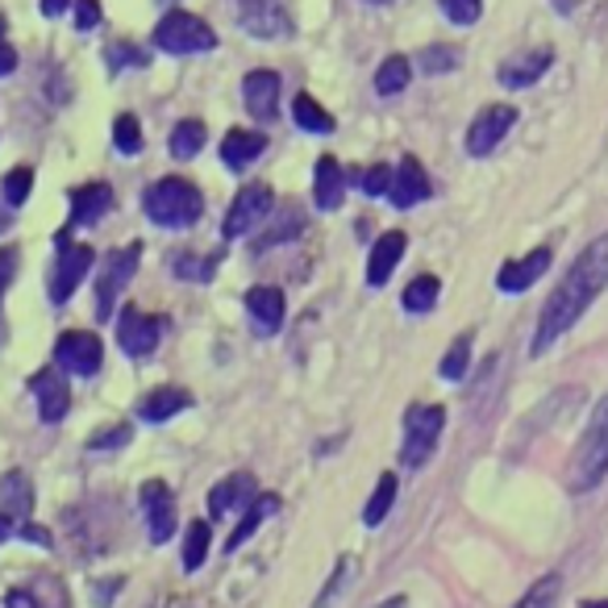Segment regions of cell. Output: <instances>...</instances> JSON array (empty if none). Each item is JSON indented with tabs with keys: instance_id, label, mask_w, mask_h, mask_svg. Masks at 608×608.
I'll use <instances>...</instances> for the list:
<instances>
[{
	"instance_id": "6da1fadb",
	"label": "cell",
	"mask_w": 608,
	"mask_h": 608,
	"mask_svg": "<svg viewBox=\"0 0 608 608\" xmlns=\"http://www.w3.org/2000/svg\"><path fill=\"white\" fill-rule=\"evenodd\" d=\"M608 287V234H600L596 242L579 250V259L567 267V275L558 280V287L551 292V301L542 304V317H538V334H533V355H546L571 325L579 322L591 308V301Z\"/></svg>"
},
{
	"instance_id": "7a4b0ae2",
	"label": "cell",
	"mask_w": 608,
	"mask_h": 608,
	"mask_svg": "<svg viewBox=\"0 0 608 608\" xmlns=\"http://www.w3.org/2000/svg\"><path fill=\"white\" fill-rule=\"evenodd\" d=\"M142 209H146V217H151L154 226L188 229L200 221L205 200H200V188L192 180H184V175H163V180H154L151 188L142 192Z\"/></svg>"
},
{
	"instance_id": "3957f363",
	"label": "cell",
	"mask_w": 608,
	"mask_h": 608,
	"mask_svg": "<svg viewBox=\"0 0 608 608\" xmlns=\"http://www.w3.org/2000/svg\"><path fill=\"white\" fill-rule=\"evenodd\" d=\"M605 476H608V397L596 404L588 430H584L575 455H571V488L575 492H591Z\"/></svg>"
},
{
	"instance_id": "277c9868",
	"label": "cell",
	"mask_w": 608,
	"mask_h": 608,
	"mask_svg": "<svg viewBox=\"0 0 608 608\" xmlns=\"http://www.w3.org/2000/svg\"><path fill=\"white\" fill-rule=\"evenodd\" d=\"M154 46L167 55H205L217 46V34L205 18H196L188 9H172L154 25Z\"/></svg>"
},
{
	"instance_id": "5b68a950",
	"label": "cell",
	"mask_w": 608,
	"mask_h": 608,
	"mask_svg": "<svg viewBox=\"0 0 608 608\" xmlns=\"http://www.w3.org/2000/svg\"><path fill=\"white\" fill-rule=\"evenodd\" d=\"M138 259H142V242L117 247L100 259V267H96V322H109L113 317L121 292L130 287L133 271H138Z\"/></svg>"
},
{
	"instance_id": "8992f818",
	"label": "cell",
	"mask_w": 608,
	"mask_h": 608,
	"mask_svg": "<svg viewBox=\"0 0 608 608\" xmlns=\"http://www.w3.org/2000/svg\"><path fill=\"white\" fill-rule=\"evenodd\" d=\"M446 425V409L437 404H413L404 413V442H400V463L404 467H425L437 450V437Z\"/></svg>"
},
{
	"instance_id": "52a82bcc",
	"label": "cell",
	"mask_w": 608,
	"mask_h": 608,
	"mask_svg": "<svg viewBox=\"0 0 608 608\" xmlns=\"http://www.w3.org/2000/svg\"><path fill=\"white\" fill-rule=\"evenodd\" d=\"M271 209H275V192L267 188V184H247V188L229 200V213H226V221H221L226 242H234V238L250 234V229L259 226V221H267V217H271Z\"/></svg>"
},
{
	"instance_id": "ba28073f",
	"label": "cell",
	"mask_w": 608,
	"mask_h": 608,
	"mask_svg": "<svg viewBox=\"0 0 608 608\" xmlns=\"http://www.w3.org/2000/svg\"><path fill=\"white\" fill-rule=\"evenodd\" d=\"M163 338V317L154 313H142V308H121L117 317V346L130 355V359H146L154 346Z\"/></svg>"
},
{
	"instance_id": "9c48e42d",
	"label": "cell",
	"mask_w": 608,
	"mask_h": 608,
	"mask_svg": "<svg viewBox=\"0 0 608 608\" xmlns=\"http://www.w3.org/2000/svg\"><path fill=\"white\" fill-rule=\"evenodd\" d=\"M55 362L72 376H96L100 362H105V346L88 329H67L55 343Z\"/></svg>"
},
{
	"instance_id": "30bf717a",
	"label": "cell",
	"mask_w": 608,
	"mask_h": 608,
	"mask_svg": "<svg viewBox=\"0 0 608 608\" xmlns=\"http://www.w3.org/2000/svg\"><path fill=\"white\" fill-rule=\"evenodd\" d=\"M517 126V109L513 105H488V109H479L476 121L467 126V154H492L500 142H504V133Z\"/></svg>"
},
{
	"instance_id": "8fae6325",
	"label": "cell",
	"mask_w": 608,
	"mask_h": 608,
	"mask_svg": "<svg viewBox=\"0 0 608 608\" xmlns=\"http://www.w3.org/2000/svg\"><path fill=\"white\" fill-rule=\"evenodd\" d=\"M96 263V250L84 247V242H67V247H58V263L51 271V301L55 304H67L76 296L79 280L88 275V267Z\"/></svg>"
},
{
	"instance_id": "7c38bea8",
	"label": "cell",
	"mask_w": 608,
	"mask_h": 608,
	"mask_svg": "<svg viewBox=\"0 0 608 608\" xmlns=\"http://www.w3.org/2000/svg\"><path fill=\"white\" fill-rule=\"evenodd\" d=\"M113 209V188L105 184V180H93V184H79L76 192H72V221H67V229H58V247H67V234L76 226H96L105 213Z\"/></svg>"
},
{
	"instance_id": "4fadbf2b",
	"label": "cell",
	"mask_w": 608,
	"mask_h": 608,
	"mask_svg": "<svg viewBox=\"0 0 608 608\" xmlns=\"http://www.w3.org/2000/svg\"><path fill=\"white\" fill-rule=\"evenodd\" d=\"M138 500H142V513H146V525H151V542L154 546H163V542L175 533V496H172V488H167L163 479H146V484H142V492H138Z\"/></svg>"
},
{
	"instance_id": "5bb4252c",
	"label": "cell",
	"mask_w": 608,
	"mask_h": 608,
	"mask_svg": "<svg viewBox=\"0 0 608 608\" xmlns=\"http://www.w3.org/2000/svg\"><path fill=\"white\" fill-rule=\"evenodd\" d=\"M254 500H259L254 476H250V471H234V476H226L209 492V517L213 521H226V517H234V513H247Z\"/></svg>"
},
{
	"instance_id": "9a60e30c",
	"label": "cell",
	"mask_w": 608,
	"mask_h": 608,
	"mask_svg": "<svg viewBox=\"0 0 608 608\" xmlns=\"http://www.w3.org/2000/svg\"><path fill=\"white\" fill-rule=\"evenodd\" d=\"M30 392L39 400V417L46 421V425H55V421L67 417L72 392H67V380H63L58 367H42L39 376H30Z\"/></svg>"
},
{
	"instance_id": "2e32d148",
	"label": "cell",
	"mask_w": 608,
	"mask_h": 608,
	"mask_svg": "<svg viewBox=\"0 0 608 608\" xmlns=\"http://www.w3.org/2000/svg\"><path fill=\"white\" fill-rule=\"evenodd\" d=\"M551 63H554L551 46H533V51H521V55L504 58L500 72H496V79H500L504 88H530V84H538V79L546 76Z\"/></svg>"
},
{
	"instance_id": "e0dca14e",
	"label": "cell",
	"mask_w": 608,
	"mask_h": 608,
	"mask_svg": "<svg viewBox=\"0 0 608 608\" xmlns=\"http://www.w3.org/2000/svg\"><path fill=\"white\" fill-rule=\"evenodd\" d=\"M242 100H247L250 117L271 121L275 109H280V76H275L271 67H254V72L242 79Z\"/></svg>"
},
{
	"instance_id": "ac0fdd59",
	"label": "cell",
	"mask_w": 608,
	"mask_h": 608,
	"mask_svg": "<svg viewBox=\"0 0 608 608\" xmlns=\"http://www.w3.org/2000/svg\"><path fill=\"white\" fill-rule=\"evenodd\" d=\"M430 175L421 167L413 154H404L397 167V180H392V192H388V200L397 205V209H413L421 200H430Z\"/></svg>"
},
{
	"instance_id": "d6986e66",
	"label": "cell",
	"mask_w": 608,
	"mask_h": 608,
	"mask_svg": "<svg viewBox=\"0 0 608 608\" xmlns=\"http://www.w3.org/2000/svg\"><path fill=\"white\" fill-rule=\"evenodd\" d=\"M404 247H409V238H404L400 229L380 234V238H376V247H371V254H367V284L371 287L388 284V280H392V271H397V263L404 259Z\"/></svg>"
},
{
	"instance_id": "ffe728a7",
	"label": "cell",
	"mask_w": 608,
	"mask_h": 608,
	"mask_svg": "<svg viewBox=\"0 0 608 608\" xmlns=\"http://www.w3.org/2000/svg\"><path fill=\"white\" fill-rule=\"evenodd\" d=\"M546 267H551V247H538V250H530L525 259H513V263L500 267L496 287H500V292H525V287H533L542 275H546Z\"/></svg>"
},
{
	"instance_id": "44dd1931",
	"label": "cell",
	"mask_w": 608,
	"mask_h": 608,
	"mask_svg": "<svg viewBox=\"0 0 608 608\" xmlns=\"http://www.w3.org/2000/svg\"><path fill=\"white\" fill-rule=\"evenodd\" d=\"M247 313H250V322H254L259 334H280L284 313H287L284 292H280V287H271V284L250 287L247 292Z\"/></svg>"
},
{
	"instance_id": "7402d4cb",
	"label": "cell",
	"mask_w": 608,
	"mask_h": 608,
	"mask_svg": "<svg viewBox=\"0 0 608 608\" xmlns=\"http://www.w3.org/2000/svg\"><path fill=\"white\" fill-rule=\"evenodd\" d=\"M346 184H350V180H346L343 163L329 159V154H322V159H317V172H313V200H317V209H325V213L343 209Z\"/></svg>"
},
{
	"instance_id": "603a6c76",
	"label": "cell",
	"mask_w": 608,
	"mask_h": 608,
	"mask_svg": "<svg viewBox=\"0 0 608 608\" xmlns=\"http://www.w3.org/2000/svg\"><path fill=\"white\" fill-rule=\"evenodd\" d=\"M238 25L247 30L250 39H284V34H292V18H287L275 0L271 4H247L238 13Z\"/></svg>"
},
{
	"instance_id": "cb8c5ba5",
	"label": "cell",
	"mask_w": 608,
	"mask_h": 608,
	"mask_svg": "<svg viewBox=\"0 0 608 608\" xmlns=\"http://www.w3.org/2000/svg\"><path fill=\"white\" fill-rule=\"evenodd\" d=\"M188 404H192L188 388H154V392H146L142 404H138V417L151 421V425H163V421H172L175 413H184Z\"/></svg>"
},
{
	"instance_id": "d4e9b609",
	"label": "cell",
	"mask_w": 608,
	"mask_h": 608,
	"mask_svg": "<svg viewBox=\"0 0 608 608\" xmlns=\"http://www.w3.org/2000/svg\"><path fill=\"white\" fill-rule=\"evenodd\" d=\"M267 151V138L254 130H229L226 142H221V163L229 172H247L250 163Z\"/></svg>"
},
{
	"instance_id": "484cf974",
	"label": "cell",
	"mask_w": 608,
	"mask_h": 608,
	"mask_svg": "<svg viewBox=\"0 0 608 608\" xmlns=\"http://www.w3.org/2000/svg\"><path fill=\"white\" fill-rule=\"evenodd\" d=\"M30 509H34V484H30V476L25 471H4L0 476V513L9 517H30Z\"/></svg>"
},
{
	"instance_id": "4316f807",
	"label": "cell",
	"mask_w": 608,
	"mask_h": 608,
	"mask_svg": "<svg viewBox=\"0 0 608 608\" xmlns=\"http://www.w3.org/2000/svg\"><path fill=\"white\" fill-rule=\"evenodd\" d=\"M275 513H280V496H275V492L259 496V500L250 504L247 513H242V521L234 525V533L226 538V554H229V551H238V546H247L250 538H254V530L263 525L267 517H275Z\"/></svg>"
},
{
	"instance_id": "83f0119b",
	"label": "cell",
	"mask_w": 608,
	"mask_h": 608,
	"mask_svg": "<svg viewBox=\"0 0 608 608\" xmlns=\"http://www.w3.org/2000/svg\"><path fill=\"white\" fill-rule=\"evenodd\" d=\"M301 229H304V209L301 205H284V209L275 213V221L267 226L263 238L254 242V250H271V247H280V242H292Z\"/></svg>"
},
{
	"instance_id": "f1b7e54d",
	"label": "cell",
	"mask_w": 608,
	"mask_h": 608,
	"mask_svg": "<svg viewBox=\"0 0 608 608\" xmlns=\"http://www.w3.org/2000/svg\"><path fill=\"white\" fill-rule=\"evenodd\" d=\"M292 121H296L304 133H334L338 130V121L325 113L322 105H317L308 93H296V100H292Z\"/></svg>"
},
{
	"instance_id": "f546056e",
	"label": "cell",
	"mask_w": 608,
	"mask_h": 608,
	"mask_svg": "<svg viewBox=\"0 0 608 608\" xmlns=\"http://www.w3.org/2000/svg\"><path fill=\"white\" fill-rule=\"evenodd\" d=\"M397 471H383L380 484H376V492H371V500H367V509H362V521L376 530V525H383V517L392 513V504H397Z\"/></svg>"
},
{
	"instance_id": "4dcf8cb0",
	"label": "cell",
	"mask_w": 608,
	"mask_h": 608,
	"mask_svg": "<svg viewBox=\"0 0 608 608\" xmlns=\"http://www.w3.org/2000/svg\"><path fill=\"white\" fill-rule=\"evenodd\" d=\"M205 138H209V130H205V121H196V117H188V121H180L172 130V138H167V146H172V154L184 163V159H196L200 154V146H205Z\"/></svg>"
},
{
	"instance_id": "1f68e13d",
	"label": "cell",
	"mask_w": 608,
	"mask_h": 608,
	"mask_svg": "<svg viewBox=\"0 0 608 608\" xmlns=\"http://www.w3.org/2000/svg\"><path fill=\"white\" fill-rule=\"evenodd\" d=\"M217 263H221V250H217V254H205V259L184 250V254H175L172 259V271L180 280H188V284H209L213 275H217Z\"/></svg>"
},
{
	"instance_id": "d6a6232c",
	"label": "cell",
	"mask_w": 608,
	"mask_h": 608,
	"mask_svg": "<svg viewBox=\"0 0 608 608\" xmlns=\"http://www.w3.org/2000/svg\"><path fill=\"white\" fill-rule=\"evenodd\" d=\"M409 72H413V63L404 55H388L380 63V72H376V93L380 96H397L409 88Z\"/></svg>"
},
{
	"instance_id": "836d02e7",
	"label": "cell",
	"mask_w": 608,
	"mask_h": 608,
	"mask_svg": "<svg viewBox=\"0 0 608 608\" xmlns=\"http://www.w3.org/2000/svg\"><path fill=\"white\" fill-rule=\"evenodd\" d=\"M437 292H442L437 275H417L413 284L400 292V304H404L409 313H430V308L437 304Z\"/></svg>"
},
{
	"instance_id": "e575fe53",
	"label": "cell",
	"mask_w": 608,
	"mask_h": 608,
	"mask_svg": "<svg viewBox=\"0 0 608 608\" xmlns=\"http://www.w3.org/2000/svg\"><path fill=\"white\" fill-rule=\"evenodd\" d=\"M209 546H213L209 521H192V525H188V538H184V567H188V571L205 567V558H209Z\"/></svg>"
},
{
	"instance_id": "d590c367",
	"label": "cell",
	"mask_w": 608,
	"mask_h": 608,
	"mask_svg": "<svg viewBox=\"0 0 608 608\" xmlns=\"http://www.w3.org/2000/svg\"><path fill=\"white\" fill-rule=\"evenodd\" d=\"M355 188H362L367 196H388L392 192V180H397V167H388V163H376V167H367V172H350L346 175Z\"/></svg>"
},
{
	"instance_id": "8d00e7d4",
	"label": "cell",
	"mask_w": 608,
	"mask_h": 608,
	"mask_svg": "<svg viewBox=\"0 0 608 608\" xmlns=\"http://www.w3.org/2000/svg\"><path fill=\"white\" fill-rule=\"evenodd\" d=\"M467 367H471V334H458L455 343H450V350L442 355V367L437 371H442V380L455 383L467 376Z\"/></svg>"
},
{
	"instance_id": "74e56055",
	"label": "cell",
	"mask_w": 608,
	"mask_h": 608,
	"mask_svg": "<svg viewBox=\"0 0 608 608\" xmlns=\"http://www.w3.org/2000/svg\"><path fill=\"white\" fill-rule=\"evenodd\" d=\"M421 72L425 76H446V72H455L458 67V51L455 46H442V42H434V46H425L417 55Z\"/></svg>"
},
{
	"instance_id": "f35d334b",
	"label": "cell",
	"mask_w": 608,
	"mask_h": 608,
	"mask_svg": "<svg viewBox=\"0 0 608 608\" xmlns=\"http://www.w3.org/2000/svg\"><path fill=\"white\" fill-rule=\"evenodd\" d=\"M0 192H4V205H9V209H21V205L30 200V192H34V172H30V167H13V172L4 175Z\"/></svg>"
},
{
	"instance_id": "ab89813d",
	"label": "cell",
	"mask_w": 608,
	"mask_h": 608,
	"mask_svg": "<svg viewBox=\"0 0 608 608\" xmlns=\"http://www.w3.org/2000/svg\"><path fill=\"white\" fill-rule=\"evenodd\" d=\"M113 146L121 154H142V121L133 113H121L113 121Z\"/></svg>"
},
{
	"instance_id": "60d3db41",
	"label": "cell",
	"mask_w": 608,
	"mask_h": 608,
	"mask_svg": "<svg viewBox=\"0 0 608 608\" xmlns=\"http://www.w3.org/2000/svg\"><path fill=\"white\" fill-rule=\"evenodd\" d=\"M558 588H563V579H558V575H546V579H538V584H533V588L525 591L513 608H554Z\"/></svg>"
},
{
	"instance_id": "b9f144b4",
	"label": "cell",
	"mask_w": 608,
	"mask_h": 608,
	"mask_svg": "<svg viewBox=\"0 0 608 608\" xmlns=\"http://www.w3.org/2000/svg\"><path fill=\"white\" fill-rule=\"evenodd\" d=\"M146 63H151V55H146V51H138V46H133V42H113V46H109V72H126V67H146Z\"/></svg>"
},
{
	"instance_id": "7bdbcfd3",
	"label": "cell",
	"mask_w": 608,
	"mask_h": 608,
	"mask_svg": "<svg viewBox=\"0 0 608 608\" xmlns=\"http://www.w3.org/2000/svg\"><path fill=\"white\" fill-rule=\"evenodd\" d=\"M437 4H442L446 21H455V25H476L484 13V0H437Z\"/></svg>"
},
{
	"instance_id": "ee69618b",
	"label": "cell",
	"mask_w": 608,
	"mask_h": 608,
	"mask_svg": "<svg viewBox=\"0 0 608 608\" xmlns=\"http://www.w3.org/2000/svg\"><path fill=\"white\" fill-rule=\"evenodd\" d=\"M133 437L130 425H109V430H100V434L88 437V450H117V446H126Z\"/></svg>"
},
{
	"instance_id": "f6af8a7d",
	"label": "cell",
	"mask_w": 608,
	"mask_h": 608,
	"mask_svg": "<svg viewBox=\"0 0 608 608\" xmlns=\"http://www.w3.org/2000/svg\"><path fill=\"white\" fill-rule=\"evenodd\" d=\"M100 25V0H76V30H96Z\"/></svg>"
},
{
	"instance_id": "bcb514c9",
	"label": "cell",
	"mask_w": 608,
	"mask_h": 608,
	"mask_svg": "<svg viewBox=\"0 0 608 608\" xmlns=\"http://www.w3.org/2000/svg\"><path fill=\"white\" fill-rule=\"evenodd\" d=\"M13 271H18V247H4L0 250V296H4V287L13 280Z\"/></svg>"
},
{
	"instance_id": "7dc6e473",
	"label": "cell",
	"mask_w": 608,
	"mask_h": 608,
	"mask_svg": "<svg viewBox=\"0 0 608 608\" xmlns=\"http://www.w3.org/2000/svg\"><path fill=\"white\" fill-rule=\"evenodd\" d=\"M346 575H350V563H338V575H334V579H329V584H325V591H322V600H317V608H329L334 605V596H338V588H343V579Z\"/></svg>"
},
{
	"instance_id": "c3c4849f",
	"label": "cell",
	"mask_w": 608,
	"mask_h": 608,
	"mask_svg": "<svg viewBox=\"0 0 608 608\" xmlns=\"http://www.w3.org/2000/svg\"><path fill=\"white\" fill-rule=\"evenodd\" d=\"M4 608H42V605H39V596H30V591L13 588L9 596H4Z\"/></svg>"
},
{
	"instance_id": "681fc988",
	"label": "cell",
	"mask_w": 608,
	"mask_h": 608,
	"mask_svg": "<svg viewBox=\"0 0 608 608\" xmlns=\"http://www.w3.org/2000/svg\"><path fill=\"white\" fill-rule=\"evenodd\" d=\"M21 538H25V542H39V546H46V551H51V546H55V542H51V533L42 530V525H30V521H25V525H21Z\"/></svg>"
},
{
	"instance_id": "f907efd6",
	"label": "cell",
	"mask_w": 608,
	"mask_h": 608,
	"mask_svg": "<svg viewBox=\"0 0 608 608\" xmlns=\"http://www.w3.org/2000/svg\"><path fill=\"white\" fill-rule=\"evenodd\" d=\"M13 72H18V51L0 42V76H13Z\"/></svg>"
},
{
	"instance_id": "816d5d0a",
	"label": "cell",
	"mask_w": 608,
	"mask_h": 608,
	"mask_svg": "<svg viewBox=\"0 0 608 608\" xmlns=\"http://www.w3.org/2000/svg\"><path fill=\"white\" fill-rule=\"evenodd\" d=\"M76 0H42V18H63Z\"/></svg>"
},
{
	"instance_id": "f5cc1de1",
	"label": "cell",
	"mask_w": 608,
	"mask_h": 608,
	"mask_svg": "<svg viewBox=\"0 0 608 608\" xmlns=\"http://www.w3.org/2000/svg\"><path fill=\"white\" fill-rule=\"evenodd\" d=\"M376 608H409V600H404V596H388V600H380Z\"/></svg>"
},
{
	"instance_id": "db71d44e",
	"label": "cell",
	"mask_w": 608,
	"mask_h": 608,
	"mask_svg": "<svg viewBox=\"0 0 608 608\" xmlns=\"http://www.w3.org/2000/svg\"><path fill=\"white\" fill-rule=\"evenodd\" d=\"M9 525H13V521H9V517L0 513V542H4V538H9Z\"/></svg>"
},
{
	"instance_id": "11a10c76",
	"label": "cell",
	"mask_w": 608,
	"mask_h": 608,
	"mask_svg": "<svg viewBox=\"0 0 608 608\" xmlns=\"http://www.w3.org/2000/svg\"><path fill=\"white\" fill-rule=\"evenodd\" d=\"M4 229H9V213L0 209V234H4Z\"/></svg>"
},
{
	"instance_id": "9f6ffc18",
	"label": "cell",
	"mask_w": 608,
	"mask_h": 608,
	"mask_svg": "<svg viewBox=\"0 0 608 608\" xmlns=\"http://www.w3.org/2000/svg\"><path fill=\"white\" fill-rule=\"evenodd\" d=\"M238 4H242V9H247V4H271V0H238Z\"/></svg>"
},
{
	"instance_id": "6f0895ef",
	"label": "cell",
	"mask_w": 608,
	"mask_h": 608,
	"mask_svg": "<svg viewBox=\"0 0 608 608\" xmlns=\"http://www.w3.org/2000/svg\"><path fill=\"white\" fill-rule=\"evenodd\" d=\"M588 608H608V600H591V605Z\"/></svg>"
},
{
	"instance_id": "680465c9",
	"label": "cell",
	"mask_w": 608,
	"mask_h": 608,
	"mask_svg": "<svg viewBox=\"0 0 608 608\" xmlns=\"http://www.w3.org/2000/svg\"><path fill=\"white\" fill-rule=\"evenodd\" d=\"M371 4H392V0H371Z\"/></svg>"
},
{
	"instance_id": "91938a15",
	"label": "cell",
	"mask_w": 608,
	"mask_h": 608,
	"mask_svg": "<svg viewBox=\"0 0 608 608\" xmlns=\"http://www.w3.org/2000/svg\"><path fill=\"white\" fill-rule=\"evenodd\" d=\"M0 30H4V21H0Z\"/></svg>"
}]
</instances>
